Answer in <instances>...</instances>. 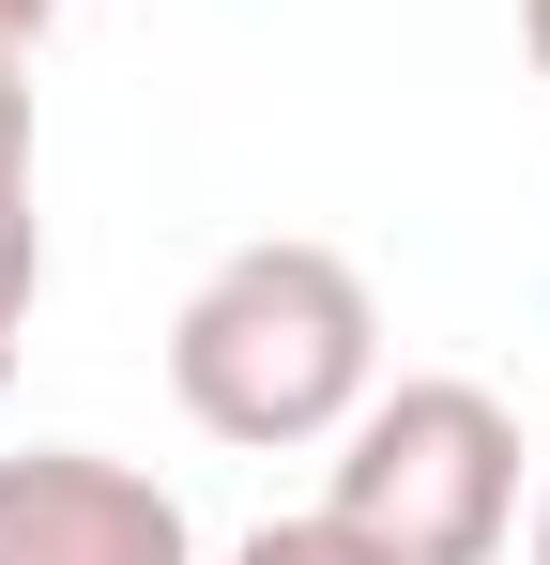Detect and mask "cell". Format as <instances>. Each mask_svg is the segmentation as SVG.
Listing matches in <instances>:
<instances>
[{"instance_id":"obj_2","label":"cell","mask_w":550,"mask_h":565,"mask_svg":"<svg viewBox=\"0 0 550 565\" xmlns=\"http://www.w3.org/2000/svg\"><path fill=\"white\" fill-rule=\"evenodd\" d=\"M321 504L382 535L398 565H505L536 489H520V413L458 367H413V382H367V413L337 428V473Z\"/></svg>"},{"instance_id":"obj_7","label":"cell","mask_w":550,"mask_h":565,"mask_svg":"<svg viewBox=\"0 0 550 565\" xmlns=\"http://www.w3.org/2000/svg\"><path fill=\"white\" fill-rule=\"evenodd\" d=\"M520 46H536V77H550V0H520Z\"/></svg>"},{"instance_id":"obj_4","label":"cell","mask_w":550,"mask_h":565,"mask_svg":"<svg viewBox=\"0 0 550 565\" xmlns=\"http://www.w3.org/2000/svg\"><path fill=\"white\" fill-rule=\"evenodd\" d=\"M31 306H46V214H31V184H0V382H15Z\"/></svg>"},{"instance_id":"obj_8","label":"cell","mask_w":550,"mask_h":565,"mask_svg":"<svg viewBox=\"0 0 550 565\" xmlns=\"http://www.w3.org/2000/svg\"><path fill=\"white\" fill-rule=\"evenodd\" d=\"M520 551H536V565H550V489H536V520H520Z\"/></svg>"},{"instance_id":"obj_1","label":"cell","mask_w":550,"mask_h":565,"mask_svg":"<svg viewBox=\"0 0 550 565\" xmlns=\"http://www.w3.org/2000/svg\"><path fill=\"white\" fill-rule=\"evenodd\" d=\"M382 382V290H367L352 245H230L214 276L169 306V397L199 444H245V459H290V444H337Z\"/></svg>"},{"instance_id":"obj_3","label":"cell","mask_w":550,"mask_h":565,"mask_svg":"<svg viewBox=\"0 0 550 565\" xmlns=\"http://www.w3.org/2000/svg\"><path fill=\"white\" fill-rule=\"evenodd\" d=\"M0 565H199L183 489L107 444H15L0 459Z\"/></svg>"},{"instance_id":"obj_6","label":"cell","mask_w":550,"mask_h":565,"mask_svg":"<svg viewBox=\"0 0 550 565\" xmlns=\"http://www.w3.org/2000/svg\"><path fill=\"white\" fill-rule=\"evenodd\" d=\"M0 15H15V31H31V46H46V31H62V0H0Z\"/></svg>"},{"instance_id":"obj_5","label":"cell","mask_w":550,"mask_h":565,"mask_svg":"<svg viewBox=\"0 0 550 565\" xmlns=\"http://www.w3.org/2000/svg\"><path fill=\"white\" fill-rule=\"evenodd\" d=\"M230 565H398V551H382V535H352L337 504H290V520H261Z\"/></svg>"}]
</instances>
